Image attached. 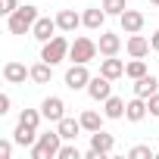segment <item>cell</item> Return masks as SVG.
Here are the masks:
<instances>
[{
  "instance_id": "cell-1",
  "label": "cell",
  "mask_w": 159,
  "mask_h": 159,
  "mask_svg": "<svg viewBox=\"0 0 159 159\" xmlns=\"http://www.w3.org/2000/svg\"><path fill=\"white\" fill-rule=\"evenodd\" d=\"M38 19H41V16H38V7L25 3V7H19L16 13H10L7 28H10L13 34H25V31H31V28H34V22H38Z\"/></svg>"
},
{
  "instance_id": "cell-2",
  "label": "cell",
  "mask_w": 159,
  "mask_h": 159,
  "mask_svg": "<svg viewBox=\"0 0 159 159\" xmlns=\"http://www.w3.org/2000/svg\"><path fill=\"white\" fill-rule=\"evenodd\" d=\"M59 147H62V134L59 131L38 134V143L31 147V159H53V156H59Z\"/></svg>"
},
{
  "instance_id": "cell-3",
  "label": "cell",
  "mask_w": 159,
  "mask_h": 159,
  "mask_svg": "<svg viewBox=\"0 0 159 159\" xmlns=\"http://www.w3.org/2000/svg\"><path fill=\"white\" fill-rule=\"evenodd\" d=\"M97 53H100V47H97V41H91V38H75L72 47H69V59H72V62H91Z\"/></svg>"
},
{
  "instance_id": "cell-4",
  "label": "cell",
  "mask_w": 159,
  "mask_h": 159,
  "mask_svg": "<svg viewBox=\"0 0 159 159\" xmlns=\"http://www.w3.org/2000/svg\"><path fill=\"white\" fill-rule=\"evenodd\" d=\"M69 41L62 38V34H56V38H50L47 44H44V50H41V59H47L50 66H56V62H62L66 56H69Z\"/></svg>"
},
{
  "instance_id": "cell-5",
  "label": "cell",
  "mask_w": 159,
  "mask_h": 159,
  "mask_svg": "<svg viewBox=\"0 0 159 159\" xmlns=\"http://www.w3.org/2000/svg\"><path fill=\"white\" fill-rule=\"evenodd\" d=\"M91 72H88V62H72V69L66 72V88L69 91H81V88H88L91 84Z\"/></svg>"
},
{
  "instance_id": "cell-6",
  "label": "cell",
  "mask_w": 159,
  "mask_h": 159,
  "mask_svg": "<svg viewBox=\"0 0 159 159\" xmlns=\"http://www.w3.org/2000/svg\"><path fill=\"white\" fill-rule=\"evenodd\" d=\"M88 94H91V100L103 103L106 97H112V78H106V75H94L91 84H88Z\"/></svg>"
},
{
  "instance_id": "cell-7",
  "label": "cell",
  "mask_w": 159,
  "mask_h": 159,
  "mask_svg": "<svg viewBox=\"0 0 159 159\" xmlns=\"http://www.w3.org/2000/svg\"><path fill=\"white\" fill-rule=\"evenodd\" d=\"M106 10L103 7H88L84 13H81V22H84V28H91V31H103V22H106Z\"/></svg>"
},
{
  "instance_id": "cell-8",
  "label": "cell",
  "mask_w": 159,
  "mask_h": 159,
  "mask_svg": "<svg viewBox=\"0 0 159 159\" xmlns=\"http://www.w3.org/2000/svg\"><path fill=\"white\" fill-rule=\"evenodd\" d=\"M56 28H59V25H56V19H50V16H41V19L34 22L31 34H34V38H38L41 44H47L50 38H56Z\"/></svg>"
},
{
  "instance_id": "cell-9",
  "label": "cell",
  "mask_w": 159,
  "mask_h": 159,
  "mask_svg": "<svg viewBox=\"0 0 159 159\" xmlns=\"http://www.w3.org/2000/svg\"><path fill=\"white\" fill-rule=\"evenodd\" d=\"M41 112H44L47 122H59V119H66V103H62V97H47V100L41 103Z\"/></svg>"
},
{
  "instance_id": "cell-10",
  "label": "cell",
  "mask_w": 159,
  "mask_h": 159,
  "mask_svg": "<svg viewBox=\"0 0 159 159\" xmlns=\"http://www.w3.org/2000/svg\"><path fill=\"white\" fill-rule=\"evenodd\" d=\"M91 150H97L100 156H109V153L116 150V137L106 134L103 128H100V131H91Z\"/></svg>"
},
{
  "instance_id": "cell-11",
  "label": "cell",
  "mask_w": 159,
  "mask_h": 159,
  "mask_svg": "<svg viewBox=\"0 0 159 159\" xmlns=\"http://www.w3.org/2000/svg\"><path fill=\"white\" fill-rule=\"evenodd\" d=\"M119 22H122V31H125V34H137V31L143 28V13H140V10H125V13L119 16Z\"/></svg>"
},
{
  "instance_id": "cell-12",
  "label": "cell",
  "mask_w": 159,
  "mask_h": 159,
  "mask_svg": "<svg viewBox=\"0 0 159 159\" xmlns=\"http://www.w3.org/2000/svg\"><path fill=\"white\" fill-rule=\"evenodd\" d=\"M147 112H150V106H147V100L137 97V94H134V100L125 103V119H128V122H143Z\"/></svg>"
},
{
  "instance_id": "cell-13",
  "label": "cell",
  "mask_w": 159,
  "mask_h": 159,
  "mask_svg": "<svg viewBox=\"0 0 159 159\" xmlns=\"http://www.w3.org/2000/svg\"><path fill=\"white\" fill-rule=\"evenodd\" d=\"M3 78L10 84H25V78H31V69H25L22 62H7L3 66Z\"/></svg>"
},
{
  "instance_id": "cell-14",
  "label": "cell",
  "mask_w": 159,
  "mask_h": 159,
  "mask_svg": "<svg viewBox=\"0 0 159 159\" xmlns=\"http://www.w3.org/2000/svg\"><path fill=\"white\" fill-rule=\"evenodd\" d=\"M97 47H100V53H103V56H116V53L122 50V38H119V34H112V31H100Z\"/></svg>"
},
{
  "instance_id": "cell-15",
  "label": "cell",
  "mask_w": 159,
  "mask_h": 159,
  "mask_svg": "<svg viewBox=\"0 0 159 159\" xmlns=\"http://www.w3.org/2000/svg\"><path fill=\"white\" fill-rule=\"evenodd\" d=\"M125 47H128V56H134V59H143V56H147V53L153 50V47H150V41H147V38H143L140 31H137V34H131Z\"/></svg>"
},
{
  "instance_id": "cell-16",
  "label": "cell",
  "mask_w": 159,
  "mask_h": 159,
  "mask_svg": "<svg viewBox=\"0 0 159 159\" xmlns=\"http://www.w3.org/2000/svg\"><path fill=\"white\" fill-rule=\"evenodd\" d=\"M56 25H59V31L69 34V31H75L78 25H84V22H81V16H78L75 10H59L56 13Z\"/></svg>"
},
{
  "instance_id": "cell-17",
  "label": "cell",
  "mask_w": 159,
  "mask_h": 159,
  "mask_svg": "<svg viewBox=\"0 0 159 159\" xmlns=\"http://www.w3.org/2000/svg\"><path fill=\"white\" fill-rule=\"evenodd\" d=\"M156 88H159V81H156L150 72H147V75H140V78H134V94H137V97H143V100H147V97H153V94H156Z\"/></svg>"
},
{
  "instance_id": "cell-18",
  "label": "cell",
  "mask_w": 159,
  "mask_h": 159,
  "mask_svg": "<svg viewBox=\"0 0 159 159\" xmlns=\"http://www.w3.org/2000/svg\"><path fill=\"white\" fill-rule=\"evenodd\" d=\"M100 75H106V78H122L125 75V62L122 59H116V56H106V59H100Z\"/></svg>"
},
{
  "instance_id": "cell-19",
  "label": "cell",
  "mask_w": 159,
  "mask_h": 159,
  "mask_svg": "<svg viewBox=\"0 0 159 159\" xmlns=\"http://www.w3.org/2000/svg\"><path fill=\"white\" fill-rule=\"evenodd\" d=\"M13 140L19 143V147H34L38 143V128H28V125H16V131H13Z\"/></svg>"
},
{
  "instance_id": "cell-20",
  "label": "cell",
  "mask_w": 159,
  "mask_h": 159,
  "mask_svg": "<svg viewBox=\"0 0 159 159\" xmlns=\"http://www.w3.org/2000/svg\"><path fill=\"white\" fill-rule=\"evenodd\" d=\"M56 131L62 134V140H75L78 131H81V119H59L56 122Z\"/></svg>"
},
{
  "instance_id": "cell-21",
  "label": "cell",
  "mask_w": 159,
  "mask_h": 159,
  "mask_svg": "<svg viewBox=\"0 0 159 159\" xmlns=\"http://www.w3.org/2000/svg\"><path fill=\"white\" fill-rule=\"evenodd\" d=\"M103 116L106 119H122L125 116V100L122 97H106L103 100Z\"/></svg>"
},
{
  "instance_id": "cell-22",
  "label": "cell",
  "mask_w": 159,
  "mask_h": 159,
  "mask_svg": "<svg viewBox=\"0 0 159 159\" xmlns=\"http://www.w3.org/2000/svg\"><path fill=\"white\" fill-rule=\"evenodd\" d=\"M50 78H53V66H50L47 59H41L38 66H31V81H34V84H47Z\"/></svg>"
},
{
  "instance_id": "cell-23",
  "label": "cell",
  "mask_w": 159,
  "mask_h": 159,
  "mask_svg": "<svg viewBox=\"0 0 159 159\" xmlns=\"http://www.w3.org/2000/svg\"><path fill=\"white\" fill-rule=\"evenodd\" d=\"M103 119H106V116H100L97 109H84V112H81V128H84V131H100V128H103Z\"/></svg>"
},
{
  "instance_id": "cell-24",
  "label": "cell",
  "mask_w": 159,
  "mask_h": 159,
  "mask_svg": "<svg viewBox=\"0 0 159 159\" xmlns=\"http://www.w3.org/2000/svg\"><path fill=\"white\" fill-rule=\"evenodd\" d=\"M125 75L131 78V81H134V78H140V75H147V62L131 56V62H125Z\"/></svg>"
},
{
  "instance_id": "cell-25",
  "label": "cell",
  "mask_w": 159,
  "mask_h": 159,
  "mask_svg": "<svg viewBox=\"0 0 159 159\" xmlns=\"http://www.w3.org/2000/svg\"><path fill=\"white\" fill-rule=\"evenodd\" d=\"M41 119H44V112H41V109H22V116H19V122H22V125H28V128H38V125H41Z\"/></svg>"
},
{
  "instance_id": "cell-26",
  "label": "cell",
  "mask_w": 159,
  "mask_h": 159,
  "mask_svg": "<svg viewBox=\"0 0 159 159\" xmlns=\"http://www.w3.org/2000/svg\"><path fill=\"white\" fill-rule=\"evenodd\" d=\"M103 10H106L109 16H122L128 7H125V0H103Z\"/></svg>"
},
{
  "instance_id": "cell-27",
  "label": "cell",
  "mask_w": 159,
  "mask_h": 159,
  "mask_svg": "<svg viewBox=\"0 0 159 159\" xmlns=\"http://www.w3.org/2000/svg\"><path fill=\"white\" fill-rule=\"evenodd\" d=\"M128 156H131V159H153V150H150V147H143V143H137V147H131V150H128Z\"/></svg>"
},
{
  "instance_id": "cell-28",
  "label": "cell",
  "mask_w": 159,
  "mask_h": 159,
  "mask_svg": "<svg viewBox=\"0 0 159 159\" xmlns=\"http://www.w3.org/2000/svg\"><path fill=\"white\" fill-rule=\"evenodd\" d=\"M56 159H81V150L72 147V143H66V147H59V156Z\"/></svg>"
},
{
  "instance_id": "cell-29",
  "label": "cell",
  "mask_w": 159,
  "mask_h": 159,
  "mask_svg": "<svg viewBox=\"0 0 159 159\" xmlns=\"http://www.w3.org/2000/svg\"><path fill=\"white\" fill-rule=\"evenodd\" d=\"M147 106H150V116H156V119H159V94L147 97Z\"/></svg>"
},
{
  "instance_id": "cell-30",
  "label": "cell",
  "mask_w": 159,
  "mask_h": 159,
  "mask_svg": "<svg viewBox=\"0 0 159 159\" xmlns=\"http://www.w3.org/2000/svg\"><path fill=\"white\" fill-rule=\"evenodd\" d=\"M13 143H16V140H13ZM13 143H10V140H0V159H10V156H13Z\"/></svg>"
},
{
  "instance_id": "cell-31",
  "label": "cell",
  "mask_w": 159,
  "mask_h": 159,
  "mask_svg": "<svg viewBox=\"0 0 159 159\" xmlns=\"http://www.w3.org/2000/svg\"><path fill=\"white\" fill-rule=\"evenodd\" d=\"M10 112V94H0V116Z\"/></svg>"
},
{
  "instance_id": "cell-32",
  "label": "cell",
  "mask_w": 159,
  "mask_h": 159,
  "mask_svg": "<svg viewBox=\"0 0 159 159\" xmlns=\"http://www.w3.org/2000/svg\"><path fill=\"white\" fill-rule=\"evenodd\" d=\"M19 10V3H16V0H3V13L10 16V13H16Z\"/></svg>"
},
{
  "instance_id": "cell-33",
  "label": "cell",
  "mask_w": 159,
  "mask_h": 159,
  "mask_svg": "<svg viewBox=\"0 0 159 159\" xmlns=\"http://www.w3.org/2000/svg\"><path fill=\"white\" fill-rule=\"evenodd\" d=\"M150 47H153V50H159V31H156V34L150 38Z\"/></svg>"
},
{
  "instance_id": "cell-34",
  "label": "cell",
  "mask_w": 159,
  "mask_h": 159,
  "mask_svg": "<svg viewBox=\"0 0 159 159\" xmlns=\"http://www.w3.org/2000/svg\"><path fill=\"white\" fill-rule=\"evenodd\" d=\"M150 3H153V7H159V0H150Z\"/></svg>"
}]
</instances>
